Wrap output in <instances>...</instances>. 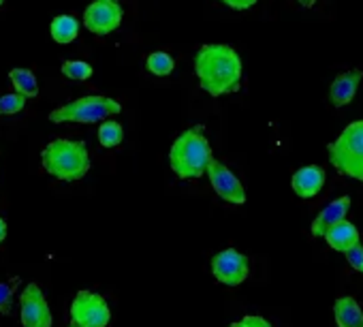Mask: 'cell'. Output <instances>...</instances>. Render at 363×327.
Returning <instances> with one entry per match:
<instances>
[{
	"label": "cell",
	"mask_w": 363,
	"mask_h": 327,
	"mask_svg": "<svg viewBox=\"0 0 363 327\" xmlns=\"http://www.w3.org/2000/svg\"><path fill=\"white\" fill-rule=\"evenodd\" d=\"M195 75L210 96L233 94L242 86V58L225 43L201 45L195 56Z\"/></svg>",
	"instance_id": "1"
},
{
	"label": "cell",
	"mask_w": 363,
	"mask_h": 327,
	"mask_svg": "<svg viewBox=\"0 0 363 327\" xmlns=\"http://www.w3.org/2000/svg\"><path fill=\"white\" fill-rule=\"evenodd\" d=\"M210 160H212V145L201 124L186 128L173 141L169 150V165L173 174L182 180L201 178L208 170Z\"/></svg>",
	"instance_id": "2"
},
{
	"label": "cell",
	"mask_w": 363,
	"mask_h": 327,
	"mask_svg": "<svg viewBox=\"0 0 363 327\" xmlns=\"http://www.w3.org/2000/svg\"><path fill=\"white\" fill-rule=\"evenodd\" d=\"M41 165L50 176L65 182H75L90 172V154L84 141L60 137L43 148Z\"/></svg>",
	"instance_id": "3"
},
{
	"label": "cell",
	"mask_w": 363,
	"mask_h": 327,
	"mask_svg": "<svg viewBox=\"0 0 363 327\" xmlns=\"http://www.w3.org/2000/svg\"><path fill=\"white\" fill-rule=\"evenodd\" d=\"M327 152L337 174L363 182V120L350 122L340 137L327 145Z\"/></svg>",
	"instance_id": "4"
},
{
	"label": "cell",
	"mask_w": 363,
	"mask_h": 327,
	"mask_svg": "<svg viewBox=\"0 0 363 327\" xmlns=\"http://www.w3.org/2000/svg\"><path fill=\"white\" fill-rule=\"evenodd\" d=\"M120 111H122V105L116 99L90 94V96L75 99V101L54 109L48 118L54 124H67V122L92 124V122H101L109 116H118Z\"/></svg>",
	"instance_id": "5"
},
{
	"label": "cell",
	"mask_w": 363,
	"mask_h": 327,
	"mask_svg": "<svg viewBox=\"0 0 363 327\" xmlns=\"http://www.w3.org/2000/svg\"><path fill=\"white\" fill-rule=\"evenodd\" d=\"M71 318L79 327H107L111 312L105 297L92 291H79L71 304Z\"/></svg>",
	"instance_id": "6"
},
{
	"label": "cell",
	"mask_w": 363,
	"mask_h": 327,
	"mask_svg": "<svg viewBox=\"0 0 363 327\" xmlns=\"http://www.w3.org/2000/svg\"><path fill=\"white\" fill-rule=\"evenodd\" d=\"M124 11L120 0H94L84 11V26L99 37L111 35L122 24Z\"/></svg>",
	"instance_id": "7"
},
{
	"label": "cell",
	"mask_w": 363,
	"mask_h": 327,
	"mask_svg": "<svg viewBox=\"0 0 363 327\" xmlns=\"http://www.w3.org/2000/svg\"><path fill=\"white\" fill-rule=\"evenodd\" d=\"M248 257L238 253L235 248H227L220 250L218 255H214L212 259V274L220 284L227 287H238L248 278Z\"/></svg>",
	"instance_id": "8"
},
{
	"label": "cell",
	"mask_w": 363,
	"mask_h": 327,
	"mask_svg": "<svg viewBox=\"0 0 363 327\" xmlns=\"http://www.w3.org/2000/svg\"><path fill=\"white\" fill-rule=\"evenodd\" d=\"M210 182H212V189L216 191V195L229 204H235V206H242L246 201V191L242 187V182L235 178V174L223 165L220 160H216L212 156V160L208 162V170H206Z\"/></svg>",
	"instance_id": "9"
},
{
	"label": "cell",
	"mask_w": 363,
	"mask_h": 327,
	"mask_svg": "<svg viewBox=\"0 0 363 327\" xmlns=\"http://www.w3.org/2000/svg\"><path fill=\"white\" fill-rule=\"evenodd\" d=\"M22 306V325L24 327H52V312L48 299L37 282L26 284L20 295Z\"/></svg>",
	"instance_id": "10"
},
{
	"label": "cell",
	"mask_w": 363,
	"mask_h": 327,
	"mask_svg": "<svg viewBox=\"0 0 363 327\" xmlns=\"http://www.w3.org/2000/svg\"><path fill=\"white\" fill-rule=\"evenodd\" d=\"M291 187L297 197L301 199H312L316 197L323 187H325V170L318 165H306L297 170L291 178Z\"/></svg>",
	"instance_id": "11"
},
{
	"label": "cell",
	"mask_w": 363,
	"mask_h": 327,
	"mask_svg": "<svg viewBox=\"0 0 363 327\" xmlns=\"http://www.w3.org/2000/svg\"><path fill=\"white\" fill-rule=\"evenodd\" d=\"M363 79V71L361 69H352V71H346L342 75H337L331 86H329V101L335 105V107H344L348 105L354 94H357V88Z\"/></svg>",
	"instance_id": "12"
},
{
	"label": "cell",
	"mask_w": 363,
	"mask_h": 327,
	"mask_svg": "<svg viewBox=\"0 0 363 327\" xmlns=\"http://www.w3.org/2000/svg\"><path fill=\"white\" fill-rule=\"evenodd\" d=\"M348 210H350V197H340V199L331 201L329 206H325L318 212V216L314 218V223L310 227V233L314 238H323L335 223H340V221L346 218Z\"/></svg>",
	"instance_id": "13"
},
{
	"label": "cell",
	"mask_w": 363,
	"mask_h": 327,
	"mask_svg": "<svg viewBox=\"0 0 363 327\" xmlns=\"http://www.w3.org/2000/svg\"><path fill=\"white\" fill-rule=\"evenodd\" d=\"M323 238H325L327 244H329L333 250H337V253H344V250H348L350 246L359 244V231H357V227H354L352 223H348L346 218L340 221V223H335Z\"/></svg>",
	"instance_id": "14"
},
{
	"label": "cell",
	"mask_w": 363,
	"mask_h": 327,
	"mask_svg": "<svg viewBox=\"0 0 363 327\" xmlns=\"http://www.w3.org/2000/svg\"><path fill=\"white\" fill-rule=\"evenodd\" d=\"M333 314L337 327H363V312L354 297H337L333 304Z\"/></svg>",
	"instance_id": "15"
},
{
	"label": "cell",
	"mask_w": 363,
	"mask_h": 327,
	"mask_svg": "<svg viewBox=\"0 0 363 327\" xmlns=\"http://www.w3.org/2000/svg\"><path fill=\"white\" fill-rule=\"evenodd\" d=\"M52 39L60 45H69L79 35V22L73 16H56L50 24Z\"/></svg>",
	"instance_id": "16"
},
{
	"label": "cell",
	"mask_w": 363,
	"mask_h": 327,
	"mask_svg": "<svg viewBox=\"0 0 363 327\" xmlns=\"http://www.w3.org/2000/svg\"><path fill=\"white\" fill-rule=\"evenodd\" d=\"M9 79L13 84V90L18 94H22L24 99L39 96V84H37V77L30 69H11Z\"/></svg>",
	"instance_id": "17"
},
{
	"label": "cell",
	"mask_w": 363,
	"mask_h": 327,
	"mask_svg": "<svg viewBox=\"0 0 363 327\" xmlns=\"http://www.w3.org/2000/svg\"><path fill=\"white\" fill-rule=\"evenodd\" d=\"M124 139V128L120 122L116 120H101V126H99V143L103 148H116L120 145Z\"/></svg>",
	"instance_id": "18"
},
{
	"label": "cell",
	"mask_w": 363,
	"mask_h": 327,
	"mask_svg": "<svg viewBox=\"0 0 363 327\" xmlns=\"http://www.w3.org/2000/svg\"><path fill=\"white\" fill-rule=\"evenodd\" d=\"M145 69H147L152 75H156V77H167V75H171V73H173V69H175V60H173L167 52H154V54H150V56H147V60H145Z\"/></svg>",
	"instance_id": "19"
},
{
	"label": "cell",
	"mask_w": 363,
	"mask_h": 327,
	"mask_svg": "<svg viewBox=\"0 0 363 327\" xmlns=\"http://www.w3.org/2000/svg\"><path fill=\"white\" fill-rule=\"evenodd\" d=\"M60 71L67 79H75V82H86L94 73V69L84 60H67V62H62Z\"/></svg>",
	"instance_id": "20"
},
{
	"label": "cell",
	"mask_w": 363,
	"mask_h": 327,
	"mask_svg": "<svg viewBox=\"0 0 363 327\" xmlns=\"http://www.w3.org/2000/svg\"><path fill=\"white\" fill-rule=\"evenodd\" d=\"M20 284V278H11L9 282H0V314H9L13 308V295Z\"/></svg>",
	"instance_id": "21"
},
{
	"label": "cell",
	"mask_w": 363,
	"mask_h": 327,
	"mask_svg": "<svg viewBox=\"0 0 363 327\" xmlns=\"http://www.w3.org/2000/svg\"><path fill=\"white\" fill-rule=\"evenodd\" d=\"M26 107V99L18 92L0 96V116H13L20 113Z\"/></svg>",
	"instance_id": "22"
},
{
	"label": "cell",
	"mask_w": 363,
	"mask_h": 327,
	"mask_svg": "<svg viewBox=\"0 0 363 327\" xmlns=\"http://www.w3.org/2000/svg\"><path fill=\"white\" fill-rule=\"evenodd\" d=\"M344 255H346L348 265H350L354 272H363V246L354 244V246H350L348 250H344Z\"/></svg>",
	"instance_id": "23"
},
{
	"label": "cell",
	"mask_w": 363,
	"mask_h": 327,
	"mask_svg": "<svg viewBox=\"0 0 363 327\" xmlns=\"http://www.w3.org/2000/svg\"><path fill=\"white\" fill-rule=\"evenodd\" d=\"M229 327H272V323H269L267 318L259 316V314H248V316H244L242 321L231 323Z\"/></svg>",
	"instance_id": "24"
},
{
	"label": "cell",
	"mask_w": 363,
	"mask_h": 327,
	"mask_svg": "<svg viewBox=\"0 0 363 327\" xmlns=\"http://www.w3.org/2000/svg\"><path fill=\"white\" fill-rule=\"evenodd\" d=\"M218 3L227 5V7L233 9V11H246V9L255 7V5L259 3V0H218Z\"/></svg>",
	"instance_id": "25"
},
{
	"label": "cell",
	"mask_w": 363,
	"mask_h": 327,
	"mask_svg": "<svg viewBox=\"0 0 363 327\" xmlns=\"http://www.w3.org/2000/svg\"><path fill=\"white\" fill-rule=\"evenodd\" d=\"M5 238H7V223L5 218H0V244L5 242Z\"/></svg>",
	"instance_id": "26"
},
{
	"label": "cell",
	"mask_w": 363,
	"mask_h": 327,
	"mask_svg": "<svg viewBox=\"0 0 363 327\" xmlns=\"http://www.w3.org/2000/svg\"><path fill=\"white\" fill-rule=\"evenodd\" d=\"M297 3H299L301 7H306V9H312V7L316 5V0H297Z\"/></svg>",
	"instance_id": "27"
},
{
	"label": "cell",
	"mask_w": 363,
	"mask_h": 327,
	"mask_svg": "<svg viewBox=\"0 0 363 327\" xmlns=\"http://www.w3.org/2000/svg\"><path fill=\"white\" fill-rule=\"evenodd\" d=\"M5 5V0H0V7H3Z\"/></svg>",
	"instance_id": "28"
},
{
	"label": "cell",
	"mask_w": 363,
	"mask_h": 327,
	"mask_svg": "<svg viewBox=\"0 0 363 327\" xmlns=\"http://www.w3.org/2000/svg\"><path fill=\"white\" fill-rule=\"evenodd\" d=\"M71 327H79V325H71Z\"/></svg>",
	"instance_id": "29"
}]
</instances>
